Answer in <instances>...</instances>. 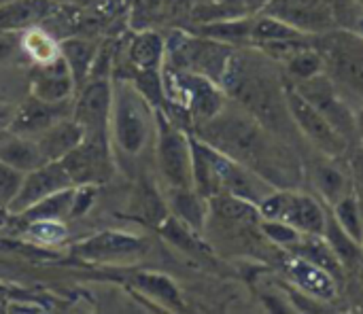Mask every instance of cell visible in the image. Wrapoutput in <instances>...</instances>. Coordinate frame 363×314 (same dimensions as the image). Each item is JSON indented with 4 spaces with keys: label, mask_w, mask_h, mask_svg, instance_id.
<instances>
[{
    "label": "cell",
    "mask_w": 363,
    "mask_h": 314,
    "mask_svg": "<svg viewBox=\"0 0 363 314\" xmlns=\"http://www.w3.org/2000/svg\"><path fill=\"white\" fill-rule=\"evenodd\" d=\"M191 134L219 153L255 170L274 187H279L277 179H281L283 189L300 181L296 179L300 174L298 157L245 108L228 111L223 106L215 117L196 125Z\"/></svg>",
    "instance_id": "cell-1"
},
{
    "label": "cell",
    "mask_w": 363,
    "mask_h": 314,
    "mask_svg": "<svg viewBox=\"0 0 363 314\" xmlns=\"http://www.w3.org/2000/svg\"><path fill=\"white\" fill-rule=\"evenodd\" d=\"M155 125V111L128 79L113 81V108H111V136L117 151L128 157L138 155Z\"/></svg>",
    "instance_id": "cell-2"
},
{
    "label": "cell",
    "mask_w": 363,
    "mask_h": 314,
    "mask_svg": "<svg viewBox=\"0 0 363 314\" xmlns=\"http://www.w3.org/2000/svg\"><path fill=\"white\" fill-rule=\"evenodd\" d=\"M155 157L168 187H191V134L155 111Z\"/></svg>",
    "instance_id": "cell-3"
},
{
    "label": "cell",
    "mask_w": 363,
    "mask_h": 314,
    "mask_svg": "<svg viewBox=\"0 0 363 314\" xmlns=\"http://www.w3.org/2000/svg\"><path fill=\"white\" fill-rule=\"evenodd\" d=\"M285 104L291 117V123L300 130V134L328 157H340L349 149V140L323 117L319 108H315L289 81L285 83Z\"/></svg>",
    "instance_id": "cell-4"
},
{
    "label": "cell",
    "mask_w": 363,
    "mask_h": 314,
    "mask_svg": "<svg viewBox=\"0 0 363 314\" xmlns=\"http://www.w3.org/2000/svg\"><path fill=\"white\" fill-rule=\"evenodd\" d=\"M257 211L262 219L285 221L300 234L321 236L325 230L328 208H323V204L317 198L302 191H294L289 187L274 189L266 200H262Z\"/></svg>",
    "instance_id": "cell-5"
},
{
    "label": "cell",
    "mask_w": 363,
    "mask_h": 314,
    "mask_svg": "<svg viewBox=\"0 0 363 314\" xmlns=\"http://www.w3.org/2000/svg\"><path fill=\"white\" fill-rule=\"evenodd\" d=\"M321 36L319 51L325 60V72L340 85L363 98V38L355 32L330 30Z\"/></svg>",
    "instance_id": "cell-6"
},
{
    "label": "cell",
    "mask_w": 363,
    "mask_h": 314,
    "mask_svg": "<svg viewBox=\"0 0 363 314\" xmlns=\"http://www.w3.org/2000/svg\"><path fill=\"white\" fill-rule=\"evenodd\" d=\"M113 81L108 74H91L72 100V119L85 138H111Z\"/></svg>",
    "instance_id": "cell-7"
},
{
    "label": "cell",
    "mask_w": 363,
    "mask_h": 314,
    "mask_svg": "<svg viewBox=\"0 0 363 314\" xmlns=\"http://www.w3.org/2000/svg\"><path fill=\"white\" fill-rule=\"evenodd\" d=\"M72 185H100L115 172L111 138H85L60 159Z\"/></svg>",
    "instance_id": "cell-8"
},
{
    "label": "cell",
    "mask_w": 363,
    "mask_h": 314,
    "mask_svg": "<svg viewBox=\"0 0 363 314\" xmlns=\"http://www.w3.org/2000/svg\"><path fill=\"white\" fill-rule=\"evenodd\" d=\"M294 83V81H291ZM296 89L315 106L323 113V117L351 142L357 138L355 132V113L351 106L342 100V96L334 87V79L328 72H321L317 77H311L306 81L294 83Z\"/></svg>",
    "instance_id": "cell-9"
},
{
    "label": "cell",
    "mask_w": 363,
    "mask_h": 314,
    "mask_svg": "<svg viewBox=\"0 0 363 314\" xmlns=\"http://www.w3.org/2000/svg\"><path fill=\"white\" fill-rule=\"evenodd\" d=\"M264 13L279 17L308 36L334 30V9L328 0H266Z\"/></svg>",
    "instance_id": "cell-10"
},
{
    "label": "cell",
    "mask_w": 363,
    "mask_h": 314,
    "mask_svg": "<svg viewBox=\"0 0 363 314\" xmlns=\"http://www.w3.org/2000/svg\"><path fill=\"white\" fill-rule=\"evenodd\" d=\"M72 181L68 176V172L64 170V166L60 162H45L43 166L30 170L23 174L21 187L17 191V196L9 202L6 213L11 215H21L23 211H28L32 204L40 202L43 198L70 187Z\"/></svg>",
    "instance_id": "cell-11"
},
{
    "label": "cell",
    "mask_w": 363,
    "mask_h": 314,
    "mask_svg": "<svg viewBox=\"0 0 363 314\" xmlns=\"http://www.w3.org/2000/svg\"><path fill=\"white\" fill-rule=\"evenodd\" d=\"M74 100V98H72ZM72 100L64 102H47L30 94L21 104H17L15 117L9 125V132L15 136L34 138L36 134L45 132L53 123L72 115Z\"/></svg>",
    "instance_id": "cell-12"
},
{
    "label": "cell",
    "mask_w": 363,
    "mask_h": 314,
    "mask_svg": "<svg viewBox=\"0 0 363 314\" xmlns=\"http://www.w3.org/2000/svg\"><path fill=\"white\" fill-rule=\"evenodd\" d=\"M166 62V40L155 30H138L125 43L123 68L117 70V79H130L134 72L162 70Z\"/></svg>",
    "instance_id": "cell-13"
},
{
    "label": "cell",
    "mask_w": 363,
    "mask_h": 314,
    "mask_svg": "<svg viewBox=\"0 0 363 314\" xmlns=\"http://www.w3.org/2000/svg\"><path fill=\"white\" fill-rule=\"evenodd\" d=\"M147 251L143 238L121 232H100L79 242L74 253L87 262H123Z\"/></svg>",
    "instance_id": "cell-14"
},
{
    "label": "cell",
    "mask_w": 363,
    "mask_h": 314,
    "mask_svg": "<svg viewBox=\"0 0 363 314\" xmlns=\"http://www.w3.org/2000/svg\"><path fill=\"white\" fill-rule=\"evenodd\" d=\"M285 274L294 283V287L300 289L311 300L332 302L338 296V283L340 281L317 264H311L306 259L291 255L289 262L285 264Z\"/></svg>",
    "instance_id": "cell-15"
},
{
    "label": "cell",
    "mask_w": 363,
    "mask_h": 314,
    "mask_svg": "<svg viewBox=\"0 0 363 314\" xmlns=\"http://www.w3.org/2000/svg\"><path fill=\"white\" fill-rule=\"evenodd\" d=\"M30 94L47 102H64L74 98L77 87L62 55L49 64H36L32 72Z\"/></svg>",
    "instance_id": "cell-16"
},
{
    "label": "cell",
    "mask_w": 363,
    "mask_h": 314,
    "mask_svg": "<svg viewBox=\"0 0 363 314\" xmlns=\"http://www.w3.org/2000/svg\"><path fill=\"white\" fill-rule=\"evenodd\" d=\"M168 211L174 219L202 234L211 217V202L194 187H168Z\"/></svg>",
    "instance_id": "cell-17"
},
{
    "label": "cell",
    "mask_w": 363,
    "mask_h": 314,
    "mask_svg": "<svg viewBox=\"0 0 363 314\" xmlns=\"http://www.w3.org/2000/svg\"><path fill=\"white\" fill-rule=\"evenodd\" d=\"M57 4L53 0H11L0 6V32H23L45 23Z\"/></svg>",
    "instance_id": "cell-18"
},
{
    "label": "cell",
    "mask_w": 363,
    "mask_h": 314,
    "mask_svg": "<svg viewBox=\"0 0 363 314\" xmlns=\"http://www.w3.org/2000/svg\"><path fill=\"white\" fill-rule=\"evenodd\" d=\"M81 140H83V128L72 117H66L34 136V142L45 162H60Z\"/></svg>",
    "instance_id": "cell-19"
},
{
    "label": "cell",
    "mask_w": 363,
    "mask_h": 314,
    "mask_svg": "<svg viewBox=\"0 0 363 314\" xmlns=\"http://www.w3.org/2000/svg\"><path fill=\"white\" fill-rule=\"evenodd\" d=\"M98 53H100V45L94 40L79 38V36H66L60 40V55L64 57V62L72 74L77 91L89 79L91 68L98 60Z\"/></svg>",
    "instance_id": "cell-20"
},
{
    "label": "cell",
    "mask_w": 363,
    "mask_h": 314,
    "mask_svg": "<svg viewBox=\"0 0 363 314\" xmlns=\"http://www.w3.org/2000/svg\"><path fill=\"white\" fill-rule=\"evenodd\" d=\"M336 159L338 157L325 155V162H317L313 166V185H315L317 194L321 196V200H325L328 206H334L338 200L353 194L351 174L345 172L342 168H338L334 164Z\"/></svg>",
    "instance_id": "cell-21"
},
{
    "label": "cell",
    "mask_w": 363,
    "mask_h": 314,
    "mask_svg": "<svg viewBox=\"0 0 363 314\" xmlns=\"http://www.w3.org/2000/svg\"><path fill=\"white\" fill-rule=\"evenodd\" d=\"M168 215H170L168 204L160 196L157 187L147 176H140V181H138V185L134 189V196L130 200V217L138 219L140 223L153 225L157 230V225Z\"/></svg>",
    "instance_id": "cell-22"
},
{
    "label": "cell",
    "mask_w": 363,
    "mask_h": 314,
    "mask_svg": "<svg viewBox=\"0 0 363 314\" xmlns=\"http://www.w3.org/2000/svg\"><path fill=\"white\" fill-rule=\"evenodd\" d=\"M285 251H289V255H296L300 259H306L311 264L321 266L323 270H328L330 274H334L338 281H342L345 276V268L338 262V257L334 255V251L330 249V245L325 242L323 236L317 234H302L291 247H287Z\"/></svg>",
    "instance_id": "cell-23"
},
{
    "label": "cell",
    "mask_w": 363,
    "mask_h": 314,
    "mask_svg": "<svg viewBox=\"0 0 363 314\" xmlns=\"http://www.w3.org/2000/svg\"><path fill=\"white\" fill-rule=\"evenodd\" d=\"M0 162L9 164L11 168L19 170L23 174L45 164L34 138L15 136V134L9 140L0 142Z\"/></svg>",
    "instance_id": "cell-24"
},
{
    "label": "cell",
    "mask_w": 363,
    "mask_h": 314,
    "mask_svg": "<svg viewBox=\"0 0 363 314\" xmlns=\"http://www.w3.org/2000/svg\"><path fill=\"white\" fill-rule=\"evenodd\" d=\"M308 34L291 28L289 23L281 21L274 15L262 13L259 17L251 19V43L257 47L272 45V43H287V40H302Z\"/></svg>",
    "instance_id": "cell-25"
},
{
    "label": "cell",
    "mask_w": 363,
    "mask_h": 314,
    "mask_svg": "<svg viewBox=\"0 0 363 314\" xmlns=\"http://www.w3.org/2000/svg\"><path fill=\"white\" fill-rule=\"evenodd\" d=\"M72 200H74V185L43 198L40 202H36L28 211H23L21 217L28 223L30 221H64V219H70Z\"/></svg>",
    "instance_id": "cell-26"
},
{
    "label": "cell",
    "mask_w": 363,
    "mask_h": 314,
    "mask_svg": "<svg viewBox=\"0 0 363 314\" xmlns=\"http://www.w3.org/2000/svg\"><path fill=\"white\" fill-rule=\"evenodd\" d=\"M325 238V242L330 245V249L334 251V255L338 257V262L342 264V268H355L363 259V247L353 240L334 219L332 211H328V219H325V230L321 234Z\"/></svg>",
    "instance_id": "cell-27"
},
{
    "label": "cell",
    "mask_w": 363,
    "mask_h": 314,
    "mask_svg": "<svg viewBox=\"0 0 363 314\" xmlns=\"http://www.w3.org/2000/svg\"><path fill=\"white\" fill-rule=\"evenodd\" d=\"M132 283L140 291H145L151 300L160 302L162 306H166L170 310H183V300H181L177 285L172 283V279H168L164 274H155V272H140L132 279Z\"/></svg>",
    "instance_id": "cell-28"
},
{
    "label": "cell",
    "mask_w": 363,
    "mask_h": 314,
    "mask_svg": "<svg viewBox=\"0 0 363 314\" xmlns=\"http://www.w3.org/2000/svg\"><path fill=\"white\" fill-rule=\"evenodd\" d=\"M196 34L225 43V45H240L251 43V19L247 17H230V19H217V21H204Z\"/></svg>",
    "instance_id": "cell-29"
},
{
    "label": "cell",
    "mask_w": 363,
    "mask_h": 314,
    "mask_svg": "<svg viewBox=\"0 0 363 314\" xmlns=\"http://www.w3.org/2000/svg\"><path fill=\"white\" fill-rule=\"evenodd\" d=\"M285 72L289 74V79L294 83L298 81H306L311 77H317L321 72H325V60H323V53L315 47H308V45H302L298 47L294 53H289L285 60Z\"/></svg>",
    "instance_id": "cell-30"
},
{
    "label": "cell",
    "mask_w": 363,
    "mask_h": 314,
    "mask_svg": "<svg viewBox=\"0 0 363 314\" xmlns=\"http://www.w3.org/2000/svg\"><path fill=\"white\" fill-rule=\"evenodd\" d=\"M21 47L34 64H49L60 57V43L49 30L43 28V23L23 30Z\"/></svg>",
    "instance_id": "cell-31"
},
{
    "label": "cell",
    "mask_w": 363,
    "mask_h": 314,
    "mask_svg": "<svg viewBox=\"0 0 363 314\" xmlns=\"http://www.w3.org/2000/svg\"><path fill=\"white\" fill-rule=\"evenodd\" d=\"M332 215L338 225L363 247V211L357 194H349L332 206Z\"/></svg>",
    "instance_id": "cell-32"
},
{
    "label": "cell",
    "mask_w": 363,
    "mask_h": 314,
    "mask_svg": "<svg viewBox=\"0 0 363 314\" xmlns=\"http://www.w3.org/2000/svg\"><path fill=\"white\" fill-rule=\"evenodd\" d=\"M157 232L174 247H179L181 251L185 253H204V245L200 242L198 238V232H194L191 228H187L185 223H181L179 219H174L172 215H168L160 225H157Z\"/></svg>",
    "instance_id": "cell-33"
},
{
    "label": "cell",
    "mask_w": 363,
    "mask_h": 314,
    "mask_svg": "<svg viewBox=\"0 0 363 314\" xmlns=\"http://www.w3.org/2000/svg\"><path fill=\"white\" fill-rule=\"evenodd\" d=\"M259 230H262V234H264L272 245L283 247V249L291 247V245L302 236V234H300L296 228H291L289 223H285V221H274V219H262V221H259Z\"/></svg>",
    "instance_id": "cell-34"
},
{
    "label": "cell",
    "mask_w": 363,
    "mask_h": 314,
    "mask_svg": "<svg viewBox=\"0 0 363 314\" xmlns=\"http://www.w3.org/2000/svg\"><path fill=\"white\" fill-rule=\"evenodd\" d=\"M30 238L40 245H57L66 238L62 221H30Z\"/></svg>",
    "instance_id": "cell-35"
},
{
    "label": "cell",
    "mask_w": 363,
    "mask_h": 314,
    "mask_svg": "<svg viewBox=\"0 0 363 314\" xmlns=\"http://www.w3.org/2000/svg\"><path fill=\"white\" fill-rule=\"evenodd\" d=\"M23 181V172L11 168L9 164L0 162V206L6 211L9 202L17 196Z\"/></svg>",
    "instance_id": "cell-36"
},
{
    "label": "cell",
    "mask_w": 363,
    "mask_h": 314,
    "mask_svg": "<svg viewBox=\"0 0 363 314\" xmlns=\"http://www.w3.org/2000/svg\"><path fill=\"white\" fill-rule=\"evenodd\" d=\"M96 198V185H74V200H72V213L70 219H77L85 215Z\"/></svg>",
    "instance_id": "cell-37"
},
{
    "label": "cell",
    "mask_w": 363,
    "mask_h": 314,
    "mask_svg": "<svg viewBox=\"0 0 363 314\" xmlns=\"http://www.w3.org/2000/svg\"><path fill=\"white\" fill-rule=\"evenodd\" d=\"M349 174L353 181V191L359 200H363V142L349 157Z\"/></svg>",
    "instance_id": "cell-38"
},
{
    "label": "cell",
    "mask_w": 363,
    "mask_h": 314,
    "mask_svg": "<svg viewBox=\"0 0 363 314\" xmlns=\"http://www.w3.org/2000/svg\"><path fill=\"white\" fill-rule=\"evenodd\" d=\"M17 47V40H15V32H0V62L11 57L13 51Z\"/></svg>",
    "instance_id": "cell-39"
},
{
    "label": "cell",
    "mask_w": 363,
    "mask_h": 314,
    "mask_svg": "<svg viewBox=\"0 0 363 314\" xmlns=\"http://www.w3.org/2000/svg\"><path fill=\"white\" fill-rule=\"evenodd\" d=\"M17 104L11 102H0V132H9V125L15 117Z\"/></svg>",
    "instance_id": "cell-40"
},
{
    "label": "cell",
    "mask_w": 363,
    "mask_h": 314,
    "mask_svg": "<svg viewBox=\"0 0 363 314\" xmlns=\"http://www.w3.org/2000/svg\"><path fill=\"white\" fill-rule=\"evenodd\" d=\"M355 132H357V140L363 142V106L355 113Z\"/></svg>",
    "instance_id": "cell-41"
},
{
    "label": "cell",
    "mask_w": 363,
    "mask_h": 314,
    "mask_svg": "<svg viewBox=\"0 0 363 314\" xmlns=\"http://www.w3.org/2000/svg\"><path fill=\"white\" fill-rule=\"evenodd\" d=\"M355 34H359L363 38V15L357 17V21H355Z\"/></svg>",
    "instance_id": "cell-42"
},
{
    "label": "cell",
    "mask_w": 363,
    "mask_h": 314,
    "mask_svg": "<svg viewBox=\"0 0 363 314\" xmlns=\"http://www.w3.org/2000/svg\"><path fill=\"white\" fill-rule=\"evenodd\" d=\"M6 2H11V0H0V6H2V4H6Z\"/></svg>",
    "instance_id": "cell-43"
}]
</instances>
